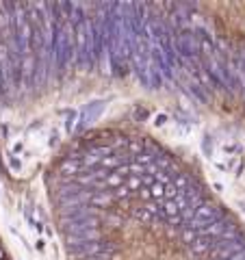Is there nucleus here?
I'll return each instance as SVG.
<instances>
[{
    "instance_id": "nucleus-2",
    "label": "nucleus",
    "mask_w": 245,
    "mask_h": 260,
    "mask_svg": "<svg viewBox=\"0 0 245 260\" xmlns=\"http://www.w3.org/2000/svg\"><path fill=\"white\" fill-rule=\"evenodd\" d=\"M0 260H3V249H0Z\"/></svg>"
},
{
    "instance_id": "nucleus-1",
    "label": "nucleus",
    "mask_w": 245,
    "mask_h": 260,
    "mask_svg": "<svg viewBox=\"0 0 245 260\" xmlns=\"http://www.w3.org/2000/svg\"><path fill=\"white\" fill-rule=\"evenodd\" d=\"M0 87H3V70H0Z\"/></svg>"
}]
</instances>
